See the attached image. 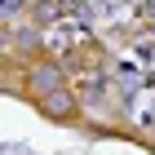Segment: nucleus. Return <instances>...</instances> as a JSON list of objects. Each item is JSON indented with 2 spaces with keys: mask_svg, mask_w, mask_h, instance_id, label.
<instances>
[{
  "mask_svg": "<svg viewBox=\"0 0 155 155\" xmlns=\"http://www.w3.org/2000/svg\"><path fill=\"white\" fill-rule=\"evenodd\" d=\"M9 13H18V0H0V18H9Z\"/></svg>",
  "mask_w": 155,
  "mask_h": 155,
  "instance_id": "obj_3",
  "label": "nucleus"
},
{
  "mask_svg": "<svg viewBox=\"0 0 155 155\" xmlns=\"http://www.w3.org/2000/svg\"><path fill=\"white\" fill-rule=\"evenodd\" d=\"M146 18H155V0H151V5H146Z\"/></svg>",
  "mask_w": 155,
  "mask_h": 155,
  "instance_id": "obj_4",
  "label": "nucleus"
},
{
  "mask_svg": "<svg viewBox=\"0 0 155 155\" xmlns=\"http://www.w3.org/2000/svg\"><path fill=\"white\" fill-rule=\"evenodd\" d=\"M0 49H9V40H5V31H0Z\"/></svg>",
  "mask_w": 155,
  "mask_h": 155,
  "instance_id": "obj_5",
  "label": "nucleus"
},
{
  "mask_svg": "<svg viewBox=\"0 0 155 155\" xmlns=\"http://www.w3.org/2000/svg\"><path fill=\"white\" fill-rule=\"evenodd\" d=\"M49 111H62V115H67V111H71V97L67 93H49Z\"/></svg>",
  "mask_w": 155,
  "mask_h": 155,
  "instance_id": "obj_2",
  "label": "nucleus"
},
{
  "mask_svg": "<svg viewBox=\"0 0 155 155\" xmlns=\"http://www.w3.org/2000/svg\"><path fill=\"white\" fill-rule=\"evenodd\" d=\"M53 80H58V75H53V67H36V75H31V84H36L40 93H49V89H53Z\"/></svg>",
  "mask_w": 155,
  "mask_h": 155,
  "instance_id": "obj_1",
  "label": "nucleus"
}]
</instances>
